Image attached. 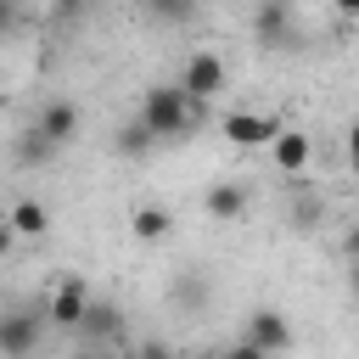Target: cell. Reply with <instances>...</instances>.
<instances>
[{
	"label": "cell",
	"instance_id": "18",
	"mask_svg": "<svg viewBox=\"0 0 359 359\" xmlns=\"http://www.w3.org/2000/svg\"><path fill=\"white\" fill-rule=\"evenodd\" d=\"M342 258H359V224H348V236H342Z\"/></svg>",
	"mask_w": 359,
	"mask_h": 359
},
{
	"label": "cell",
	"instance_id": "3",
	"mask_svg": "<svg viewBox=\"0 0 359 359\" xmlns=\"http://www.w3.org/2000/svg\"><path fill=\"white\" fill-rule=\"evenodd\" d=\"M180 84H185V95H191L196 107H208V101L230 84V67H224V56H219V50H191V56H185V67H180Z\"/></svg>",
	"mask_w": 359,
	"mask_h": 359
},
{
	"label": "cell",
	"instance_id": "20",
	"mask_svg": "<svg viewBox=\"0 0 359 359\" xmlns=\"http://www.w3.org/2000/svg\"><path fill=\"white\" fill-rule=\"evenodd\" d=\"M348 292L359 297V258H348Z\"/></svg>",
	"mask_w": 359,
	"mask_h": 359
},
{
	"label": "cell",
	"instance_id": "16",
	"mask_svg": "<svg viewBox=\"0 0 359 359\" xmlns=\"http://www.w3.org/2000/svg\"><path fill=\"white\" fill-rule=\"evenodd\" d=\"M325 219V202L314 196V191H297V202H292V230H314Z\"/></svg>",
	"mask_w": 359,
	"mask_h": 359
},
{
	"label": "cell",
	"instance_id": "4",
	"mask_svg": "<svg viewBox=\"0 0 359 359\" xmlns=\"http://www.w3.org/2000/svg\"><path fill=\"white\" fill-rule=\"evenodd\" d=\"M50 314H6L0 320V359H34Z\"/></svg>",
	"mask_w": 359,
	"mask_h": 359
},
{
	"label": "cell",
	"instance_id": "9",
	"mask_svg": "<svg viewBox=\"0 0 359 359\" xmlns=\"http://www.w3.org/2000/svg\"><path fill=\"white\" fill-rule=\"evenodd\" d=\"M118 331H123V314H118L107 297H90V309H84V325H79L84 348H107V342H118Z\"/></svg>",
	"mask_w": 359,
	"mask_h": 359
},
{
	"label": "cell",
	"instance_id": "19",
	"mask_svg": "<svg viewBox=\"0 0 359 359\" xmlns=\"http://www.w3.org/2000/svg\"><path fill=\"white\" fill-rule=\"evenodd\" d=\"M348 168H353V174H359V123H353V129H348Z\"/></svg>",
	"mask_w": 359,
	"mask_h": 359
},
{
	"label": "cell",
	"instance_id": "6",
	"mask_svg": "<svg viewBox=\"0 0 359 359\" xmlns=\"http://www.w3.org/2000/svg\"><path fill=\"white\" fill-rule=\"evenodd\" d=\"M269 163L286 174V180H303V168L314 163V135L309 129H280L269 140Z\"/></svg>",
	"mask_w": 359,
	"mask_h": 359
},
{
	"label": "cell",
	"instance_id": "15",
	"mask_svg": "<svg viewBox=\"0 0 359 359\" xmlns=\"http://www.w3.org/2000/svg\"><path fill=\"white\" fill-rule=\"evenodd\" d=\"M140 11L151 22H191L196 17V0H140Z\"/></svg>",
	"mask_w": 359,
	"mask_h": 359
},
{
	"label": "cell",
	"instance_id": "21",
	"mask_svg": "<svg viewBox=\"0 0 359 359\" xmlns=\"http://www.w3.org/2000/svg\"><path fill=\"white\" fill-rule=\"evenodd\" d=\"M331 6H337L342 17H359V0H331Z\"/></svg>",
	"mask_w": 359,
	"mask_h": 359
},
{
	"label": "cell",
	"instance_id": "12",
	"mask_svg": "<svg viewBox=\"0 0 359 359\" xmlns=\"http://www.w3.org/2000/svg\"><path fill=\"white\" fill-rule=\"evenodd\" d=\"M34 123H39V129H45L56 146H67V140L79 135V107H73V101H45Z\"/></svg>",
	"mask_w": 359,
	"mask_h": 359
},
{
	"label": "cell",
	"instance_id": "7",
	"mask_svg": "<svg viewBox=\"0 0 359 359\" xmlns=\"http://www.w3.org/2000/svg\"><path fill=\"white\" fill-rule=\"evenodd\" d=\"M252 39L258 45H292V0H258L252 6Z\"/></svg>",
	"mask_w": 359,
	"mask_h": 359
},
{
	"label": "cell",
	"instance_id": "10",
	"mask_svg": "<svg viewBox=\"0 0 359 359\" xmlns=\"http://www.w3.org/2000/svg\"><path fill=\"white\" fill-rule=\"evenodd\" d=\"M202 213H208L213 224H236V219L247 213V191H241L236 180H219V185L202 191Z\"/></svg>",
	"mask_w": 359,
	"mask_h": 359
},
{
	"label": "cell",
	"instance_id": "2",
	"mask_svg": "<svg viewBox=\"0 0 359 359\" xmlns=\"http://www.w3.org/2000/svg\"><path fill=\"white\" fill-rule=\"evenodd\" d=\"M286 348H292L286 314H280V309H252V314H247V331H241V342H236V353H241V359H269V353H286Z\"/></svg>",
	"mask_w": 359,
	"mask_h": 359
},
{
	"label": "cell",
	"instance_id": "8",
	"mask_svg": "<svg viewBox=\"0 0 359 359\" xmlns=\"http://www.w3.org/2000/svg\"><path fill=\"white\" fill-rule=\"evenodd\" d=\"M275 135H280V123L264 118V112H224V140L230 146H247L252 151V146H269Z\"/></svg>",
	"mask_w": 359,
	"mask_h": 359
},
{
	"label": "cell",
	"instance_id": "5",
	"mask_svg": "<svg viewBox=\"0 0 359 359\" xmlns=\"http://www.w3.org/2000/svg\"><path fill=\"white\" fill-rule=\"evenodd\" d=\"M84 309H90V286L84 280H56L50 297H45V314L56 331H79L84 325Z\"/></svg>",
	"mask_w": 359,
	"mask_h": 359
},
{
	"label": "cell",
	"instance_id": "13",
	"mask_svg": "<svg viewBox=\"0 0 359 359\" xmlns=\"http://www.w3.org/2000/svg\"><path fill=\"white\" fill-rule=\"evenodd\" d=\"M129 230H135V241H163V236L174 230V213H168V208H157V202H135Z\"/></svg>",
	"mask_w": 359,
	"mask_h": 359
},
{
	"label": "cell",
	"instance_id": "22",
	"mask_svg": "<svg viewBox=\"0 0 359 359\" xmlns=\"http://www.w3.org/2000/svg\"><path fill=\"white\" fill-rule=\"evenodd\" d=\"M348 22H353V39H359V17H348Z\"/></svg>",
	"mask_w": 359,
	"mask_h": 359
},
{
	"label": "cell",
	"instance_id": "11",
	"mask_svg": "<svg viewBox=\"0 0 359 359\" xmlns=\"http://www.w3.org/2000/svg\"><path fill=\"white\" fill-rule=\"evenodd\" d=\"M45 230H50V208H45L39 196H17V202H11V236L39 241Z\"/></svg>",
	"mask_w": 359,
	"mask_h": 359
},
{
	"label": "cell",
	"instance_id": "14",
	"mask_svg": "<svg viewBox=\"0 0 359 359\" xmlns=\"http://www.w3.org/2000/svg\"><path fill=\"white\" fill-rule=\"evenodd\" d=\"M151 146H157V135H151V123H146L140 112H135V118L118 129V140H112V151H118V157H146Z\"/></svg>",
	"mask_w": 359,
	"mask_h": 359
},
{
	"label": "cell",
	"instance_id": "17",
	"mask_svg": "<svg viewBox=\"0 0 359 359\" xmlns=\"http://www.w3.org/2000/svg\"><path fill=\"white\" fill-rule=\"evenodd\" d=\"M50 151H56V140H50V135H45L39 123H34V129L22 135V146H17V157H22V163H45Z\"/></svg>",
	"mask_w": 359,
	"mask_h": 359
},
{
	"label": "cell",
	"instance_id": "1",
	"mask_svg": "<svg viewBox=\"0 0 359 359\" xmlns=\"http://www.w3.org/2000/svg\"><path fill=\"white\" fill-rule=\"evenodd\" d=\"M140 118L151 123L157 140H185V135L196 129V101L185 95L180 79H174V84H146V95H140Z\"/></svg>",
	"mask_w": 359,
	"mask_h": 359
}]
</instances>
